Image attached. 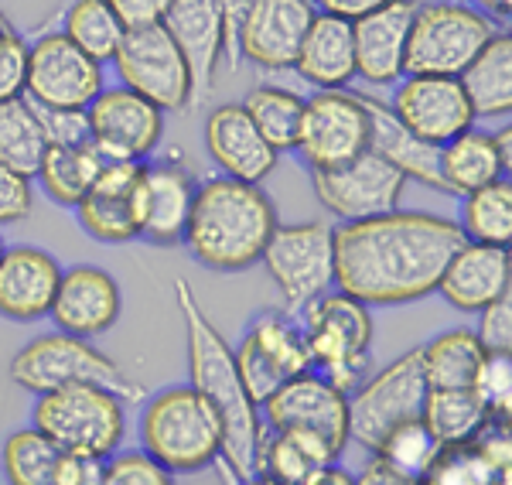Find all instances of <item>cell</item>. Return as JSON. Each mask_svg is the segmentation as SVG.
I'll return each mask as SVG.
<instances>
[{
    "label": "cell",
    "mask_w": 512,
    "mask_h": 485,
    "mask_svg": "<svg viewBox=\"0 0 512 485\" xmlns=\"http://www.w3.org/2000/svg\"><path fill=\"white\" fill-rule=\"evenodd\" d=\"M140 441L168 472H198L222 462V421L192 386H175L147 400Z\"/></svg>",
    "instance_id": "4"
},
{
    "label": "cell",
    "mask_w": 512,
    "mask_h": 485,
    "mask_svg": "<svg viewBox=\"0 0 512 485\" xmlns=\"http://www.w3.org/2000/svg\"><path fill=\"white\" fill-rule=\"evenodd\" d=\"M308 485H355V479L349 472H345V468H338V465H328L325 472L321 475H315V479H311Z\"/></svg>",
    "instance_id": "53"
},
{
    "label": "cell",
    "mask_w": 512,
    "mask_h": 485,
    "mask_svg": "<svg viewBox=\"0 0 512 485\" xmlns=\"http://www.w3.org/2000/svg\"><path fill=\"white\" fill-rule=\"evenodd\" d=\"M291 69L308 79L315 89H345L355 76V41L352 21L335 18V14H315L297 48Z\"/></svg>",
    "instance_id": "29"
},
{
    "label": "cell",
    "mask_w": 512,
    "mask_h": 485,
    "mask_svg": "<svg viewBox=\"0 0 512 485\" xmlns=\"http://www.w3.org/2000/svg\"><path fill=\"white\" fill-rule=\"evenodd\" d=\"M263 267L270 281L277 284L284 311L280 315L294 318L318 301L321 294L332 291L335 284V229L328 223H297L277 226L270 243L263 246Z\"/></svg>",
    "instance_id": "9"
},
{
    "label": "cell",
    "mask_w": 512,
    "mask_h": 485,
    "mask_svg": "<svg viewBox=\"0 0 512 485\" xmlns=\"http://www.w3.org/2000/svg\"><path fill=\"white\" fill-rule=\"evenodd\" d=\"M24 79H28V41L0 14V100L24 96Z\"/></svg>",
    "instance_id": "45"
},
{
    "label": "cell",
    "mask_w": 512,
    "mask_h": 485,
    "mask_svg": "<svg viewBox=\"0 0 512 485\" xmlns=\"http://www.w3.org/2000/svg\"><path fill=\"white\" fill-rule=\"evenodd\" d=\"M465 243L454 219L403 212L335 229V284L362 304H410L437 291L448 260Z\"/></svg>",
    "instance_id": "1"
},
{
    "label": "cell",
    "mask_w": 512,
    "mask_h": 485,
    "mask_svg": "<svg viewBox=\"0 0 512 485\" xmlns=\"http://www.w3.org/2000/svg\"><path fill=\"white\" fill-rule=\"evenodd\" d=\"M205 147H209L212 161L222 168V175L250 185H260L277 168L280 158L274 147L263 141L260 130L253 127L243 103H226L209 113V120H205Z\"/></svg>",
    "instance_id": "24"
},
{
    "label": "cell",
    "mask_w": 512,
    "mask_h": 485,
    "mask_svg": "<svg viewBox=\"0 0 512 485\" xmlns=\"http://www.w3.org/2000/svg\"><path fill=\"white\" fill-rule=\"evenodd\" d=\"M509 178V164L502 161L495 134L465 130L441 147V182L451 195H472L478 188Z\"/></svg>",
    "instance_id": "31"
},
{
    "label": "cell",
    "mask_w": 512,
    "mask_h": 485,
    "mask_svg": "<svg viewBox=\"0 0 512 485\" xmlns=\"http://www.w3.org/2000/svg\"><path fill=\"white\" fill-rule=\"evenodd\" d=\"M103 485H175V472L154 462L144 448L123 451L103 468Z\"/></svg>",
    "instance_id": "44"
},
{
    "label": "cell",
    "mask_w": 512,
    "mask_h": 485,
    "mask_svg": "<svg viewBox=\"0 0 512 485\" xmlns=\"http://www.w3.org/2000/svg\"><path fill=\"white\" fill-rule=\"evenodd\" d=\"M315 14L311 0H246L236 21V55L263 69H291Z\"/></svg>",
    "instance_id": "19"
},
{
    "label": "cell",
    "mask_w": 512,
    "mask_h": 485,
    "mask_svg": "<svg viewBox=\"0 0 512 485\" xmlns=\"http://www.w3.org/2000/svg\"><path fill=\"white\" fill-rule=\"evenodd\" d=\"M31 427L45 434L59 451L89 458H113L127 431L123 400L103 386H62V390L41 393Z\"/></svg>",
    "instance_id": "5"
},
{
    "label": "cell",
    "mask_w": 512,
    "mask_h": 485,
    "mask_svg": "<svg viewBox=\"0 0 512 485\" xmlns=\"http://www.w3.org/2000/svg\"><path fill=\"white\" fill-rule=\"evenodd\" d=\"M233 356L239 380H243L256 407L267 404L287 380L311 369L301 325H294V318L280 315V311L256 318L253 328L239 342V349H233Z\"/></svg>",
    "instance_id": "14"
},
{
    "label": "cell",
    "mask_w": 512,
    "mask_h": 485,
    "mask_svg": "<svg viewBox=\"0 0 512 485\" xmlns=\"http://www.w3.org/2000/svg\"><path fill=\"white\" fill-rule=\"evenodd\" d=\"M62 451L35 427L14 431L4 445V475L11 485H55Z\"/></svg>",
    "instance_id": "40"
},
{
    "label": "cell",
    "mask_w": 512,
    "mask_h": 485,
    "mask_svg": "<svg viewBox=\"0 0 512 485\" xmlns=\"http://www.w3.org/2000/svg\"><path fill=\"white\" fill-rule=\"evenodd\" d=\"M321 14H335V18H345V21H355L362 14L376 11V7L390 4V0H311Z\"/></svg>",
    "instance_id": "51"
},
{
    "label": "cell",
    "mask_w": 512,
    "mask_h": 485,
    "mask_svg": "<svg viewBox=\"0 0 512 485\" xmlns=\"http://www.w3.org/2000/svg\"><path fill=\"white\" fill-rule=\"evenodd\" d=\"M393 117L420 141L444 147L475 127V110L461 79L454 76H407L390 103Z\"/></svg>",
    "instance_id": "18"
},
{
    "label": "cell",
    "mask_w": 512,
    "mask_h": 485,
    "mask_svg": "<svg viewBox=\"0 0 512 485\" xmlns=\"http://www.w3.org/2000/svg\"><path fill=\"white\" fill-rule=\"evenodd\" d=\"M437 448H441V445L434 441V434L427 431V424L417 417V421H407V424L393 427L373 455L383 458L386 465H393L396 472H403V475H410V479L420 482V475H424L427 465L434 462Z\"/></svg>",
    "instance_id": "42"
},
{
    "label": "cell",
    "mask_w": 512,
    "mask_h": 485,
    "mask_svg": "<svg viewBox=\"0 0 512 485\" xmlns=\"http://www.w3.org/2000/svg\"><path fill=\"white\" fill-rule=\"evenodd\" d=\"M414 14L417 0H390V4L352 21L355 76L373 82V86H393V82L407 76L403 62H407V41Z\"/></svg>",
    "instance_id": "22"
},
{
    "label": "cell",
    "mask_w": 512,
    "mask_h": 485,
    "mask_svg": "<svg viewBox=\"0 0 512 485\" xmlns=\"http://www.w3.org/2000/svg\"><path fill=\"white\" fill-rule=\"evenodd\" d=\"M103 93V65L79 52L62 31L28 45L24 96L41 110H86Z\"/></svg>",
    "instance_id": "13"
},
{
    "label": "cell",
    "mask_w": 512,
    "mask_h": 485,
    "mask_svg": "<svg viewBox=\"0 0 512 485\" xmlns=\"http://www.w3.org/2000/svg\"><path fill=\"white\" fill-rule=\"evenodd\" d=\"M461 86L475 110V120H499L512 113V38L495 31L489 45L461 72Z\"/></svg>",
    "instance_id": "30"
},
{
    "label": "cell",
    "mask_w": 512,
    "mask_h": 485,
    "mask_svg": "<svg viewBox=\"0 0 512 485\" xmlns=\"http://www.w3.org/2000/svg\"><path fill=\"white\" fill-rule=\"evenodd\" d=\"M4 250H7V246H4V236H0V257H4Z\"/></svg>",
    "instance_id": "57"
},
{
    "label": "cell",
    "mask_w": 512,
    "mask_h": 485,
    "mask_svg": "<svg viewBox=\"0 0 512 485\" xmlns=\"http://www.w3.org/2000/svg\"><path fill=\"white\" fill-rule=\"evenodd\" d=\"M243 485H280V482H274V479H263V475H256V479H246Z\"/></svg>",
    "instance_id": "56"
},
{
    "label": "cell",
    "mask_w": 512,
    "mask_h": 485,
    "mask_svg": "<svg viewBox=\"0 0 512 485\" xmlns=\"http://www.w3.org/2000/svg\"><path fill=\"white\" fill-rule=\"evenodd\" d=\"M458 226H461V233H465V240H472V243L509 246L512 240V182L509 178H499V182L465 195Z\"/></svg>",
    "instance_id": "39"
},
{
    "label": "cell",
    "mask_w": 512,
    "mask_h": 485,
    "mask_svg": "<svg viewBox=\"0 0 512 485\" xmlns=\"http://www.w3.org/2000/svg\"><path fill=\"white\" fill-rule=\"evenodd\" d=\"M45 151H48V137L38 106L28 96L0 100V164L35 178Z\"/></svg>",
    "instance_id": "35"
},
{
    "label": "cell",
    "mask_w": 512,
    "mask_h": 485,
    "mask_svg": "<svg viewBox=\"0 0 512 485\" xmlns=\"http://www.w3.org/2000/svg\"><path fill=\"white\" fill-rule=\"evenodd\" d=\"M41 123H45L48 147H79L93 144L89 137V117L86 110H41Z\"/></svg>",
    "instance_id": "48"
},
{
    "label": "cell",
    "mask_w": 512,
    "mask_h": 485,
    "mask_svg": "<svg viewBox=\"0 0 512 485\" xmlns=\"http://www.w3.org/2000/svg\"><path fill=\"white\" fill-rule=\"evenodd\" d=\"M263 410H267V424L274 431L315 434L335 455H342L345 441H349V393L338 390L315 369L287 380L263 404Z\"/></svg>",
    "instance_id": "17"
},
{
    "label": "cell",
    "mask_w": 512,
    "mask_h": 485,
    "mask_svg": "<svg viewBox=\"0 0 512 485\" xmlns=\"http://www.w3.org/2000/svg\"><path fill=\"white\" fill-rule=\"evenodd\" d=\"M482 322H478L475 339L482 342L485 352H512V298L502 294L499 301L485 304L482 311Z\"/></svg>",
    "instance_id": "47"
},
{
    "label": "cell",
    "mask_w": 512,
    "mask_h": 485,
    "mask_svg": "<svg viewBox=\"0 0 512 485\" xmlns=\"http://www.w3.org/2000/svg\"><path fill=\"white\" fill-rule=\"evenodd\" d=\"M424 359V376L431 390H472L475 376L482 369L485 349L468 328H454V332L437 335L420 349Z\"/></svg>",
    "instance_id": "34"
},
{
    "label": "cell",
    "mask_w": 512,
    "mask_h": 485,
    "mask_svg": "<svg viewBox=\"0 0 512 485\" xmlns=\"http://www.w3.org/2000/svg\"><path fill=\"white\" fill-rule=\"evenodd\" d=\"M301 332L311 369L332 380L338 390L352 393L369 369V342H373L369 304L342 291L321 294L301 311Z\"/></svg>",
    "instance_id": "7"
},
{
    "label": "cell",
    "mask_w": 512,
    "mask_h": 485,
    "mask_svg": "<svg viewBox=\"0 0 512 485\" xmlns=\"http://www.w3.org/2000/svg\"><path fill=\"white\" fill-rule=\"evenodd\" d=\"M495 35L489 14H482L472 4L458 0H431L417 4L414 24H410L407 41V76H454L472 65Z\"/></svg>",
    "instance_id": "8"
},
{
    "label": "cell",
    "mask_w": 512,
    "mask_h": 485,
    "mask_svg": "<svg viewBox=\"0 0 512 485\" xmlns=\"http://www.w3.org/2000/svg\"><path fill=\"white\" fill-rule=\"evenodd\" d=\"M495 144H499V154H502V161L512 168V130L509 127H502L499 134H495Z\"/></svg>",
    "instance_id": "55"
},
{
    "label": "cell",
    "mask_w": 512,
    "mask_h": 485,
    "mask_svg": "<svg viewBox=\"0 0 512 485\" xmlns=\"http://www.w3.org/2000/svg\"><path fill=\"white\" fill-rule=\"evenodd\" d=\"M123 86L151 100L161 113H185L195 100V82L185 55L164 24L127 31L113 55Z\"/></svg>",
    "instance_id": "11"
},
{
    "label": "cell",
    "mask_w": 512,
    "mask_h": 485,
    "mask_svg": "<svg viewBox=\"0 0 512 485\" xmlns=\"http://www.w3.org/2000/svg\"><path fill=\"white\" fill-rule=\"evenodd\" d=\"M472 390L492 417L509 421L512 414V352H485L482 369L475 376Z\"/></svg>",
    "instance_id": "43"
},
{
    "label": "cell",
    "mask_w": 512,
    "mask_h": 485,
    "mask_svg": "<svg viewBox=\"0 0 512 485\" xmlns=\"http://www.w3.org/2000/svg\"><path fill=\"white\" fill-rule=\"evenodd\" d=\"M164 28L175 38L192 69L195 96L212 93L216 72L229 55V31H226V7L222 0H171L164 14Z\"/></svg>",
    "instance_id": "21"
},
{
    "label": "cell",
    "mask_w": 512,
    "mask_h": 485,
    "mask_svg": "<svg viewBox=\"0 0 512 485\" xmlns=\"http://www.w3.org/2000/svg\"><path fill=\"white\" fill-rule=\"evenodd\" d=\"M475 4L482 14L489 11V18H509V11H512V0H475Z\"/></svg>",
    "instance_id": "54"
},
{
    "label": "cell",
    "mask_w": 512,
    "mask_h": 485,
    "mask_svg": "<svg viewBox=\"0 0 512 485\" xmlns=\"http://www.w3.org/2000/svg\"><path fill=\"white\" fill-rule=\"evenodd\" d=\"M62 281V267L38 246H14L0 257V315L35 322L48 315Z\"/></svg>",
    "instance_id": "26"
},
{
    "label": "cell",
    "mask_w": 512,
    "mask_h": 485,
    "mask_svg": "<svg viewBox=\"0 0 512 485\" xmlns=\"http://www.w3.org/2000/svg\"><path fill=\"white\" fill-rule=\"evenodd\" d=\"M369 110V151H376L379 158H386L400 171L403 178H414L431 192H444L441 182V147L420 141L410 134L400 120L393 117L390 103L373 100V96H362Z\"/></svg>",
    "instance_id": "28"
},
{
    "label": "cell",
    "mask_w": 512,
    "mask_h": 485,
    "mask_svg": "<svg viewBox=\"0 0 512 485\" xmlns=\"http://www.w3.org/2000/svg\"><path fill=\"white\" fill-rule=\"evenodd\" d=\"M62 35L69 38L79 52H86L89 59L103 65V62H113L127 28H123L106 0H76V4L65 11Z\"/></svg>",
    "instance_id": "38"
},
{
    "label": "cell",
    "mask_w": 512,
    "mask_h": 485,
    "mask_svg": "<svg viewBox=\"0 0 512 485\" xmlns=\"http://www.w3.org/2000/svg\"><path fill=\"white\" fill-rule=\"evenodd\" d=\"M277 226L274 202L260 185L222 175L195 192L181 243L205 267L236 274L263 257Z\"/></svg>",
    "instance_id": "3"
},
{
    "label": "cell",
    "mask_w": 512,
    "mask_h": 485,
    "mask_svg": "<svg viewBox=\"0 0 512 485\" xmlns=\"http://www.w3.org/2000/svg\"><path fill=\"white\" fill-rule=\"evenodd\" d=\"M79 226L99 243H130L144 229V164L110 161L86 199L76 205Z\"/></svg>",
    "instance_id": "20"
},
{
    "label": "cell",
    "mask_w": 512,
    "mask_h": 485,
    "mask_svg": "<svg viewBox=\"0 0 512 485\" xmlns=\"http://www.w3.org/2000/svg\"><path fill=\"white\" fill-rule=\"evenodd\" d=\"M175 298L181 322H185L188 345V380L192 390L202 393L222 421V462L239 482L260 475V441L263 424L260 410L239 380L233 345L222 339V332L212 325L205 308L198 304L192 284L175 281Z\"/></svg>",
    "instance_id": "2"
},
{
    "label": "cell",
    "mask_w": 512,
    "mask_h": 485,
    "mask_svg": "<svg viewBox=\"0 0 512 485\" xmlns=\"http://www.w3.org/2000/svg\"><path fill=\"white\" fill-rule=\"evenodd\" d=\"M195 192L198 185L192 171L181 161H144V229L140 236L158 246L181 243Z\"/></svg>",
    "instance_id": "27"
},
{
    "label": "cell",
    "mask_w": 512,
    "mask_h": 485,
    "mask_svg": "<svg viewBox=\"0 0 512 485\" xmlns=\"http://www.w3.org/2000/svg\"><path fill=\"white\" fill-rule=\"evenodd\" d=\"M120 308H123L120 284L106 270L79 263V267L62 270L59 291H55L48 315L55 318L59 332L93 339V335H103L106 328L117 325Z\"/></svg>",
    "instance_id": "23"
},
{
    "label": "cell",
    "mask_w": 512,
    "mask_h": 485,
    "mask_svg": "<svg viewBox=\"0 0 512 485\" xmlns=\"http://www.w3.org/2000/svg\"><path fill=\"white\" fill-rule=\"evenodd\" d=\"M243 110L250 113L253 127L263 134L274 151H294L297 134H301V117H304V96L291 93L280 86H256L243 100Z\"/></svg>",
    "instance_id": "37"
},
{
    "label": "cell",
    "mask_w": 512,
    "mask_h": 485,
    "mask_svg": "<svg viewBox=\"0 0 512 485\" xmlns=\"http://www.w3.org/2000/svg\"><path fill=\"white\" fill-rule=\"evenodd\" d=\"M512 287V253L509 246L465 240L448 260L437 291L458 311H482L499 301Z\"/></svg>",
    "instance_id": "25"
},
{
    "label": "cell",
    "mask_w": 512,
    "mask_h": 485,
    "mask_svg": "<svg viewBox=\"0 0 512 485\" xmlns=\"http://www.w3.org/2000/svg\"><path fill=\"white\" fill-rule=\"evenodd\" d=\"M431 393L424 376L420 349L403 352L396 363L379 369L362 386L349 393V438L362 448L376 451L393 427L417 421L424 414V400Z\"/></svg>",
    "instance_id": "10"
},
{
    "label": "cell",
    "mask_w": 512,
    "mask_h": 485,
    "mask_svg": "<svg viewBox=\"0 0 512 485\" xmlns=\"http://www.w3.org/2000/svg\"><path fill=\"white\" fill-rule=\"evenodd\" d=\"M355 485H420V482L403 472H396V468L386 465L383 458H373V462L362 468V475L355 479Z\"/></svg>",
    "instance_id": "52"
},
{
    "label": "cell",
    "mask_w": 512,
    "mask_h": 485,
    "mask_svg": "<svg viewBox=\"0 0 512 485\" xmlns=\"http://www.w3.org/2000/svg\"><path fill=\"white\" fill-rule=\"evenodd\" d=\"M31 205H35L31 178L14 168H7V164H0V226H11V223L28 219Z\"/></svg>",
    "instance_id": "46"
},
{
    "label": "cell",
    "mask_w": 512,
    "mask_h": 485,
    "mask_svg": "<svg viewBox=\"0 0 512 485\" xmlns=\"http://www.w3.org/2000/svg\"><path fill=\"white\" fill-rule=\"evenodd\" d=\"M311 171H332L369 151V110L362 96L345 89H318L304 100L297 147Z\"/></svg>",
    "instance_id": "12"
},
{
    "label": "cell",
    "mask_w": 512,
    "mask_h": 485,
    "mask_svg": "<svg viewBox=\"0 0 512 485\" xmlns=\"http://www.w3.org/2000/svg\"><path fill=\"white\" fill-rule=\"evenodd\" d=\"M103 468H106V458L69 455V451H62L55 485H103Z\"/></svg>",
    "instance_id": "50"
},
{
    "label": "cell",
    "mask_w": 512,
    "mask_h": 485,
    "mask_svg": "<svg viewBox=\"0 0 512 485\" xmlns=\"http://www.w3.org/2000/svg\"><path fill=\"white\" fill-rule=\"evenodd\" d=\"M420 421L434 434L437 445H468L482 434V427L492 421V414L478 400L475 390H431L424 400ZM502 421V417H499Z\"/></svg>",
    "instance_id": "36"
},
{
    "label": "cell",
    "mask_w": 512,
    "mask_h": 485,
    "mask_svg": "<svg viewBox=\"0 0 512 485\" xmlns=\"http://www.w3.org/2000/svg\"><path fill=\"white\" fill-rule=\"evenodd\" d=\"M315 175L318 202L342 223L386 216L400 209L407 178L376 151H362L359 158L338 164L332 171H311Z\"/></svg>",
    "instance_id": "15"
},
{
    "label": "cell",
    "mask_w": 512,
    "mask_h": 485,
    "mask_svg": "<svg viewBox=\"0 0 512 485\" xmlns=\"http://www.w3.org/2000/svg\"><path fill=\"white\" fill-rule=\"evenodd\" d=\"M103 154L93 144H79V147H48L45 158L38 164V182L48 192V199L59 205H76L86 199V192L93 188L99 178V171L106 168Z\"/></svg>",
    "instance_id": "33"
},
{
    "label": "cell",
    "mask_w": 512,
    "mask_h": 485,
    "mask_svg": "<svg viewBox=\"0 0 512 485\" xmlns=\"http://www.w3.org/2000/svg\"><path fill=\"white\" fill-rule=\"evenodd\" d=\"M420 485H509V472H499L485 451L468 441L437 448L434 462L420 475Z\"/></svg>",
    "instance_id": "41"
},
{
    "label": "cell",
    "mask_w": 512,
    "mask_h": 485,
    "mask_svg": "<svg viewBox=\"0 0 512 485\" xmlns=\"http://www.w3.org/2000/svg\"><path fill=\"white\" fill-rule=\"evenodd\" d=\"M335 458L325 441L304 431H274L260 441V475L280 485H308L328 465H335Z\"/></svg>",
    "instance_id": "32"
},
{
    "label": "cell",
    "mask_w": 512,
    "mask_h": 485,
    "mask_svg": "<svg viewBox=\"0 0 512 485\" xmlns=\"http://www.w3.org/2000/svg\"><path fill=\"white\" fill-rule=\"evenodd\" d=\"M113 7V14L127 31L134 28H151V24H164L171 0H106Z\"/></svg>",
    "instance_id": "49"
},
{
    "label": "cell",
    "mask_w": 512,
    "mask_h": 485,
    "mask_svg": "<svg viewBox=\"0 0 512 485\" xmlns=\"http://www.w3.org/2000/svg\"><path fill=\"white\" fill-rule=\"evenodd\" d=\"M11 380L24 390L38 393V397L62 390V386L89 383L117 393L120 400H144V386L130 380L113 359L93 349L89 339H79V335L69 332L41 335V339L24 345L11 359Z\"/></svg>",
    "instance_id": "6"
},
{
    "label": "cell",
    "mask_w": 512,
    "mask_h": 485,
    "mask_svg": "<svg viewBox=\"0 0 512 485\" xmlns=\"http://www.w3.org/2000/svg\"><path fill=\"white\" fill-rule=\"evenodd\" d=\"M89 137L106 161L144 164L164 137V113L134 89H103L86 106Z\"/></svg>",
    "instance_id": "16"
}]
</instances>
